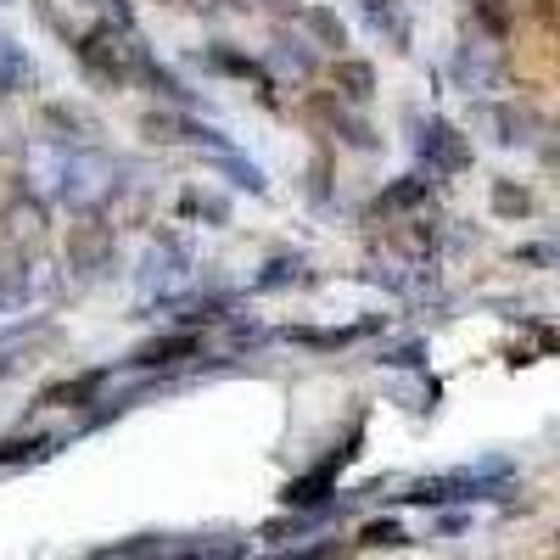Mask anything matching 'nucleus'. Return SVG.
Returning a JSON list of instances; mask_svg holds the SVG:
<instances>
[{
	"mask_svg": "<svg viewBox=\"0 0 560 560\" xmlns=\"http://www.w3.org/2000/svg\"><path fill=\"white\" fill-rule=\"evenodd\" d=\"M420 135H415V147H420V158H427L438 174H454V168H465L471 163V152H465V140L443 124V118H420L415 124Z\"/></svg>",
	"mask_w": 560,
	"mask_h": 560,
	"instance_id": "f257e3e1",
	"label": "nucleus"
},
{
	"mask_svg": "<svg viewBox=\"0 0 560 560\" xmlns=\"http://www.w3.org/2000/svg\"><path fill=\"white\" fill-rule=\"evenodd\" d=\"M359 18L376 34H387L398 51H409V12H404V0H359Z\"/></svg>",
	"mask_w": 560,
	"mask_h": 560,
	"instance_id": "f03ea898",
	"label": "nucleus"
},
{
	"mask_svg": "<svg viewBox=\"0 0 560 560\" xmlns=\"http://www.w3.org/2000/svg\"><path fill=\"white\" fill-rule=\"evenodd\" d=\"M28 79V57H23V45L0 34V96H12V90Z\"/></svg>",
	"mask_w": 560,
	"mask_h": 560,
	"instance_id": "7ed1b4c3",
	"label": "nucleus"
},
{
	"mask_svg": "<svg viewBox=\"0 0 560 560\" xmlns=\"http://www.w3.org/2000/svg\"><path fill=\"white\" fill-rule=\"evenodd\" d=\"M174 353H197V337H168V342H152V348H140L129 364H135V370H152V364H174Z\"/></svg>",
	"mask_w": 560,
	"mask_h": 560,
	"instance_id": "20e7f679",
	"label": "nucleus"
},
{
	"mask_svg": "<svg viewBox=\"0 0 560 560\" xmlns=\"http://www.w3.org/2000/svg\"><path fill=\"white\" fill-rule=\"evenodd\" d=\"M370 84H376V73H370L364 62H342V96L370 102Z\"/></svg>",
	"mask_w": 560,
	"mask_h": 560,
	"instance_id": "39448f33",
	"label": "nucleus"
},
{
	"mask_svg": "<svg viewBox=\"0 0 560 560\" xmlns=\"http://www.w3.org/2000/svg\"><path fill=\"white\" fill-rule=\"evenodd\" d=\"M23 298H28V269H7V275H0V314L18 308Z\"/></svg>",
	"mask_w": 560,
	"mask_h": 560,
	"instance_id": "423d86ee",
	"label": "nucleus"
},
{
	"mask_svg": "<svg viewBox=\"0 0 560 560\" xmlns=\"http://www.w3.org/2000/svg\"><path fill=\"white\" fill-rule=\"evenodd\" d=\"M303 23H308V28H314V34H319L325 45H342V28H337V18H331V12L308 7V12H303Z\"/></svg>",
	"mask_w": 560,
	"mask_h": 560,
	"instance_id": "0eeeda50",
	"label": "nucleus"
},
{
	"mask_svg": "<svg viewBox=\"0 0 560 560\" xmlns=\"http://www.w3.org/2000/svg\"><path fill=\"white\" fill-rule=\"evenodd\" d=\"M364 538H376V544H404V527H398V522H376V527H364Z\"/></svg>",
	"mask_w": 560,
	"mask_h": 560,
	"instance_id": "6e6552de",
	"label": "nucleus"
},
{
	"mask_svg": "<svg viewBox=\"0 0 560 560\" xmlns=\"http://www.w3.org/2000/svg\"><path fill=\"white\" fill-rule=\"evenodd\" d=\"M527 264H560V242H544V247H522Z\"/></svg>",
	"mask_w": 560,
	"mask_h": 560,
	"instance_id": "1a4fd4ad",
	"label": "nucleus"
},
{
	"mask_svg": "<svg viewBox=\"0 0 560 560\" xmlns=\"http://www.w3.org/2000/svg\"><path fill=\"white\" fill-rule=\"evenodd\" d=\"M275 560H319V549L314 555H275Z\"/></svg>",
	"mask_w": 560,
	"mask_h": 560,
	"instance_id": "9d476101",
	"label": "nucleus"
}]
</instances>
